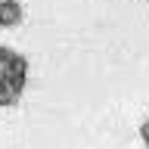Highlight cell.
<instances>
[{
    "label": "cell",
    "mask_w": 149,
    "mask_h": 149,
    "mask_svg": "<svg viewBox=\"0 0 149 149\" xmlns=\"http://www.w3.org/2000/svg\"><path fill=\"white\" fill-rule=\"evenodd\" d=\"M140 140H143V146L149 149V115H146V121L140 124Z\"/></svg>",
    "instance_id": "3"
},
{
    "label": "cell",
    "mask_w": 149,
    "mask_h": 149,
    "mask_svg": "<svg viewBox=\"0 0 149 149\" xmlns=\"http://www.w3.org/2000/svg\"><path fill=\"white\" fill-rule=\"evenodd\" d=\"M22 22V6H19V0H3L0 3V25L3 28H16Z\"/></svg>",
    "instance_id": "2"
},
{
    "label": "cell",
    "mask_w": 149,
    "mask_h": 149,
    "mask_svg": "<svg viewBox=\"0 0 149 149\" xmlns=\"http://www.w3.org/2000/svg\"><path fill=\"white\" fill-rule=\"evenodd\" d=\"M28 56L0 44V109H13L28 87Z\"/></svg>",
    "instance_id": "1"
}]
</instances>
